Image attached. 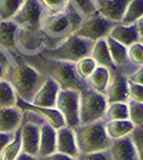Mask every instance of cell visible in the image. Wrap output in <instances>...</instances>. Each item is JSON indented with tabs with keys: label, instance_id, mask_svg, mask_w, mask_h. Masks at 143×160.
Instances as JSON below:
<instances>
[{
	"label": "cell",
	"instance_id": "obj_1",
	"mask_svg": "<svg viewBox=\"0 0 143 160\" xmlns=\"http://www.w3.org/2000/svg\"><path fill=\"white\" fill-rule=\"evenodd\" d=\"M23 59L26 63L32 66L46 78H50L57 82L61 90H75L81 92L90 88L88 80L78 76L75 68V63L51 60L43 57L41 53L30 57H23Z\"/></svg>",
	"mask_w": 143,
	"mask_h": 160
},
{
	"label": "cell",
	"instance_id": "obj_2",
	"mask_svg": "<svg viewBox=\"0 0 143 160\" xmlns=\"http://www.w3.org/2000/svg\"><path fill=\"white\" fill-rule=\"evenodd\" d=\"M84 19L69 6L61 12L43 11L40 22V30L45 48H54L62 41L74 34Z\"/></svg>",
	"mask_w": 143,
	"mask_h": 160
},
{
	"label": "cell",
	"instance_id": "obj_3",
	"mask_svg": "<svg viewBox=\"0 0 143 160\" xmlns=\"http://www.w3.org/2000/svg\"><path fill=\"white\" fill-rule=\"evenodd\" d=\"M4 80L11 84L18 99L31 102L36 92L45 82L46 77L26 63L19 55L16 65L7 74Z\"/></svg>",
	"mask_w": 143,
	"mask_h": 160
},
{
	"label": "cell",
	"instance_id": "obj_4",
	"mask_svg": "<svg viewBox=\"0 0 143 160\" xmlns=\"http://www.w3.org/2000/svg\"><path fill=\"white\" fill-rule=\"evenodd\" d=\"M105 124V121L101 120L75 128L74 133L79 154L103 152L110 148L112 140L106 132Z\"/></svg>",
	"mask_w": 143,
	"mask_h": 160
},
{
	"label": "cell",
	"instance_id": "obj_5",
	"mask_svg": "<svg viewBox=\"0 0 143 160\" xmlns=\"http://www.w3.org/2000/svg\"><path fill=\"white\" fill-rule=\"evenodd\" d=\"M95 42L84 40L75 34L62 41L54 48H44L41 55L51 60L76 63L79 60L91 56Z\"/></svg>",
	"mask_w": 143,
	"mask_h": 160
},
{
	"label": "cell",
	"instance_id": "obj_6",
	"mask_svg": "<svg viewBox=\"0 0 143 160\" xmlns=\"http://www.w3.org/2000/svg\"><path fill=\"white\" fill-rule=\"evenodd\" d=\"M108 107L104 93L96 92L91 88L80 92L79 96V124L87 125L105 118Z\"/></svg>",
	"mask_w": 143,
	"mask_h": 160
},
{
	"label": "cell",
	"instance_id": "obj_7",
	"mask_svg": "<svg viewBox=\"0 0 143 160\" xmlns=\"http://www.w3.org/2000/svg\"><path fill=\"white\" fill-rule=\"evenodd\" d=\"M44 120L30 110H23V122L20 125L22 151L38 157L40 146V127Z\"/></svg>",
	"mask_w": 143,
	"mask_h": 160
},
{
	"label": "cell",
	"instance_id": "obj_8",
	"mask_svg": "<svg viewBox=\"0 0 143 160\" xmlns=\"http://www.w3.org/2000/svg\"><path fill=\"white\" fill-rule=\"evenodd\" d=\"M15 48L23 57L35 56L42 52L45 44L40 27L18 26L15 32Z\"/></svg>",
	"mask_w": 143,
	"mask_h": 160
},
{
	"label": "cell",
	"instance_id": "obj_9",
	"mask_svg": "<svg viewBox=\"0 0 143 160\" xmlns=\"http://www.w3.org/2000/svg\"><path fill=\"white\" fill-rule=\"evenodd\" d=\"M79 96L80 92L75 90H61L58 93L56 109L62 115L66 127L75 129L79 124Z\"/></svg>",
	"mask_w": 143,
	"mask_h": 160
},
{
	"label": "cell",
	"instance_id": "obj_10",
	"mask_svg": "<svg viewBox=\"0 0 143 160\" xmlns=\"http://www.w3.org/2000/svg\"><path fill=\"white\" fill-rule=\"evenodd\" d=\"M115 25L116 22H111L96 13L89 18L84 19L75 31L74 34L91 42H96L98 40L107 38L109 32Z\"/></svg>",
	"mask_w": 143,
	"mask_h": 160
},
{
	"label": "cell",
	"instance_id": "obj_11",
	"mask_svg": "<svg viewBox=\"0 0 143 160\" xmlns=\"http://www.w3.org/2000/svg\"><path fill=\"white\" fill-rule=\"evenodd\" d=\"M105 40L106 43H107L111 59H112L114 65H115L116 69H118V73L128 77L139 68L138 66L134 65L131 63V61L129 60L127 47H125V46H123L122 44H120L118 42H115L110 37L105 38Z\"/></svg>",
	"mask_w": 143,
	"mask_h": 160
},
{
	"label": "cell",
	"instance_id": "obj_12",
	"mask_svg": "<svg viewBox=\"0 0 143 160\" xmlns=\"http://www.w3.org/2000/svg\"><path fill=\"white\" fill-rule=\"evenodd\" d=\"M44 9L38 0H25L14 17L11 19L17 26L40 27Z\"/></svg>",
	"mask_w": 143,
	"mask_h": 160
},
{
	"label": "cell",
	"instance_id": "obj_13",
	"mask_svg": "<svg viewBox=\"0 0 143 160\" xmlns=\"http://www.w3.org/2000/svg\"><path fill=\"white\" fill-rule=\"evenodd\" d=\"M108 105L114 102H127L129 100L128 79L124 75L116 73L111 76L110 83L105 92Z\"/></svg>",
	"mask_w": 143,
	"mask_h": 160
},
{
	"label": "cell",
	"instance_id": "obj_14",
	"mask_svg": "<svg viewBox=\"0 0 143 160\" xmlns=\"http://www.w3.org/2000/svg\"><path fill=\"white\" fill-rule=\"evenodd\" d=\"M97 13L116 24H121L126 8L131 0H95Z\"/></svg>",
	"mask_w": 143,
	"mask_h": 160
},
{
	"label": "cell",
	"instance_id": "obj_15",
	"mask_svg": "<svg viewBox=\"0 0 143 160\" xmlns=\"http://www.w3.org/2000/svg\"><path fill=\"white\" fill-rule=\"evenodd\" d=\"M59 91V84L54 82L53 79L46 78L45 82L41 87V89L36 92L30 104H32L33 106H38V107L54 108Z\"/></svg>",
	"mask_w": 143,
	"mask_h": 160
},
{
	"label": "cell",
	"instance_id": "obj_16",
	"mask_svg": "<svg viewBox=\"0 0 143 160\" xmlns=\"http://www.w3.org/2000/svg\"><path fill=\"white\" fill-rule=\"evenodd\" d=\"M16 106L22 110H30V111H32V112L36 113V114L40 115L46 123H48L49 125L53 126L54 129H60V128L65 126L63 118H62V115L60 114V112L56 108L38 107V106H33L32 104H30V102H25L20 99H17Z\"/></svg>",
	"mask_w": 143,
	"mask_h": 160
},
{
	"label": "cell",
	"instance_id": "obj_17",
	"mask_svg": "<svg viewBox=\"0 0 143 160\" xmlns=\"http://www.w3.org/2000/svg\"><path fill=\"white\" fill-rule=\"evenodd\" d=\"M23 122V110L17 106L0 108V132L14 133Z\"/></svg>",
	"mask_w": 143,
	"mask_h": 160
},
{
	"label": "cell",
	"instance_id": "obj_18",
	"mask_svg": "<svg viewBox=\"0 0 143 160\" xmlns=\"http://www.w3.org/2000/svg\"><path fill=\"white\" fill-rule=\"evenodd\" d=\"M57 152L77 158L79 152L77 148L74 129L66 126L57 129Z\"/></svg>",
	"mask_w": 143,
	"mask_h": 160
},
{
	"label": "cell",
	"instance_id": "obj_19",
	"mask_svg": "<svg viewBox=\"0 0 143 160\" xmlns=\"http://www.w3.org/2000/svg\"><path fill=\"white\" fill-rule=\"evenodd\" d=\"M109 151L112 160H139L130 136L113 140Z\"/></svg>",
	"mask_w": 143,
	"mask_h": 160
},
{
	"label": "cell",
	"instance_id": "obj_20",
	"mask_svg": "<svg viewBox=\"0 0 143 160\" xmlns=\"http://www.w3.org/2000/svg\"><path fill=\"white\" fill-rule=\"evenodd\" d=\"M57 152V129L45 121L41 124L40 127V146L38 155L40 157H45Z\"/></svg>",
	"mask_w": 143,
	"mask_h": 160
},
{
	"label": "cell",
	"instance_id": "obj_21",
	"mask_svg": "<svg viewBox=\"0 0 143 160\" xmlns=\"http://www.w3.org/2000/svg\"><path fill=\"white\" fill-rule=\"evenodd\" d=\"M90 57L95 61L97 66L107 68L110 72L111 76H113V75L118 73V69H116L112 59H111L110 52H109L108 46L105 38L98 40L94 43Z\"/></svg>",
	"mask_w": 143,
	"mask_h": 160
},
{
	"label": "cell",
	"instance_id": "obj_22",
	"mask_svg": "<svg viewBox=\"0 0 143 160\" xmlns=\"http://www.w3.org/2000/svg\"><path fill=\"white\" fill-rule=\"evenodd\" d=\"M108 37H110L115 42L122 44L127 48L140 41V35L138 33L136 25L125 26L122 24H116L109 32Z\"/></svg>",
	"mask_w": 143,
	"mask_h": 160
},
{
	"label": "cell",
	"instance_id": "obj_23",
	"mask_svg": "<svg viewBox=\"0 0 143 160\" xmlns=\"http://www.w3.org/2000/svg\"><path fill=\"white\" fill-rule=\"evenodd\" d=\"M105 128L108 137L113 141L129 136L135 129V126L129 120L109 121V122H106Z\"/></svg>",
	"mask_w": 143,
	"mask_h": 160
},
{
	"label": "cell",
	"instance_id": "obj_24",
	"mask_svg": "<svg viewBox=\"0 0 143 160\" xmlns=\"http://www.w3.org/2000/svg\"><path fill=\"white\" fill-rule=\"evenodd\" d=\"M18 26L13 20H0V46L11 51L15 48V32Z\"/></svg>",
	"mask_w": 143,
	"mask_h": 160
},
{
	"label": "cell",
	"instance_id": "obj_25",
	"mask_svg": "<svg viewBox=\"0 0 143 160\" xmlns=\"http://www.w3.org/2000/svg\"><path fill=\"white\" fill-rule=\"evenodd\" d=\"M111 74L107 68L97 66L93 74L88 78V83L91 89H93L96 92L104 93L105 94L106 90L110 83Z\"/></svg>",
	"mask_w": 143,
	"mask_h": 160
},
{
	"label": "cell",
	"instance_id": "obj_26",
	"mask_svg": "<svg viewBox=\"0 0 143 160\" xmlns=\"http://www.w3.org/2000/svg\"><path fill=\"white\" fill-rule=\"evenodd\" d=\"M69 4L84 20L97 13L95 0H69Z\"/></svg>",
	"mask_w": 143,
	"mask_h": 160
},
{
	"label": "cell",
	"instance_id": "obj_27",
	"mask_svg": "<svg viewBox=\"0 0 143 160\" xmlns=\"http://www.w3.org/2000/svg\"><path fill=\"white\" fill-rule=\"evenodd\" d=\"M18 59L19 53L0 46V77L2 79L6 78L7 74L16 65Z\"/></svg>",
	"mask_w": 143,
	"mask_h": 160
},
{
	"label": "cell",
	"instance_id": "obj_28",
	"mask_svg": "<svg viewBox=\"0 0 143 160\" xmlns=\"http://www.w3.org/2000/svg\"><path fill=\"white\" fill-rule=\"evenodd\" d=\"M143 16V0H131L126 8L121 24L135 25Z\"/></svg>",
	"mask_w": 143,
	"mask_h": 160
},
{
	"label": "cell",
	"instance_id": "obj_29",
	"mask_svg": "<svg viewBox=\"0 0 143 160\" xmlns=\"http://www.w3.org/2000/svg\"><path fill=\"white\" fill-rule=\"evenodd\" d=\"M22 152V139H20V127L13 133L11 141L0 155V160H14Z\"/></svg>",
	"mask_w": 143,
	"mask_h": 160
},
{
	"label": "cell",
	"instance_id": "obj_30",
	"mask_svg": "<svg viewBox=\"0 0 143 160\" xmlns=\"http://www.w3.org/2000/svg\"><path fill=\"white\" fill-rule=\"evenodd\" d=\"M17 96L11 84L4 79L0 80V108L15 107L17 104Z\"/></svg>",
	"mask_w": 143,
	"mask_h": 160
},
{
	"label": "cell",
	"instance_id": "obj_31",
	"mask_svg": "<svg viewBox=\"0 0 143 160\" xmlns=\"http://www.w3.org/2000/svg\"><path fill=\"white\" fill-rule=\"evenodd\" d=\"M105 117L107 118V122L128 120V105L127 102H114V104L108 105Z\"/></svg>",
	"mask_w": 143,
	"mask_h": 160
},
{
	"label": "cell",
	"instance_id": "obj_32",
	"mask_svg": "<svg viewBox=\"0 0 143 160\" xmlns=\"http://www.w3.org/2000/svg\"><path fill=\"white\" fill-rule=\"evenodd\" d=\"M25 0H0V20H11Z\"/></svg>",
	"mask_w": 143,
	"mask_h": 160
},
{
	"label": "cell",
	"instance_id": "obj_33",
	"mask_svg": "<svg viewBox=\"0 0 143 160\" xmlns=\"http://www.w3.org/2000/svg\"><path fill=\"white\" fill-rule=\"evenodd\" d=\"M97 68L95 61L91 57H87L75 63V68L80 78L88 80V78L93 74L95 68Z\"/></svg>",
	"mask_w": 143,
	"mask_h": 160
},
{
	"label": "cell",
	"instance_id": "obj_34",
	"mask_svg": "<svg viewBox=\"0 0 143 160\" xmlns=\"http://www.w3.org/2000/svg\"><path fill=\"white\" fill-rule=\"evenodd\" d=\"M128 120L134 124L135 127L143 126V102L129 99L128 102Z\"/></svg>",
	"mask_w": 143,
	"mask_h": 160
},
{
	"label": "cell",
	"instance_id": "obj_35",
	"mask_svg": "<svg viewBox=\"0 0 143 160\" xmlns=\"http://www.w3.org/2000/svg\"><path fill=\"white\" fill-rule=\"evenodd\" d=\"M127 51H128L129 60L134 65L138 66V68L143 66V45L141 43L137 42L132 44L127 48Z\"/></svg>",
	"mask_w": 143,
	"mask_h": 160
},
{
	"label": "cell",
	"instance_id": "obj_36",
	"mask_svg": "<svg viewBox=\"0 0 143 160\" xmlns=\"http://www.w3.org/2000/svg\"><path fill=\"white\" fill-rule=\"evenodd\" d=\"M45 11L61 12L67 9L69 0H38Z\"/></svg>",
	"mask_w": 143,
	"mask_h": 160
},
{
	"label": "cell",
	"instance_id": "obj_37",
	"mask_svg": "<svg viewBox=\"0 0 143 160\" xmlns=\"http://www.w3.org/2000/svg\"><path fill=\"white\" fill-rule=\"evenodd\" d=\"M129 136H130L132 143L136 148L138 158L139 160H143V126L142 127H135V129Z\"/></svg>",
	"mask_w": 143,
	"mask_h": 160
},
{
	"label": "cell",
	"instance_id": "obj_38",
	"mask_svg": "<svg viewBox=\"0 0 143 160\" xmlns=\"http://www.w3.org/2000/svg\"><path fill=\"white\" fill-rule=\"evenodd\" d=\"M76 160H112L111 158L110 151H103V152H95V153L89 154H79Z\"/></svg>",
	"mask_w": 143,
	"mask_h": 160
},
{
	"label": "cell",
	"instance_id": "obj_39",
	"mask_svg": "<svg viewBox=\"0 0 143 160\" xmlns=\"http://www.w3.org/2000/svg\"><path fill=\"white\" fill-rule=\"evenodd\" d=\"M128 92L129 99L135 100V102H143V86L128 81Z\"/></svg>",
	"mask_w": 143,
	"mask_h": 160
},
{
	"label": "cell",
	"instance_id": "obj_40",
	"mask_svg": "<svg viewBox=\"0 0 143 160\" xmlns=\"http://www.w3.org/2000/svg\"><path fill=\"white\" fill-rule=\"evenodd\" d=\"M128 81L138 83L140 86H143V66H140L135 73H132L130 76L127 77Z\"/></svg>",
	"mask_w": 143,
	"mask_h": 160
},
{
	"label": "cell",
	"instance_id": "obj_41",
	"mask_svg": "<svg viewBox=\"0 0 143 160\" xmlns=\"http://www.w3.org/2000/svg\"><path fill=\"white\" fill-rule=\"evenodd\" d=\"M38 160H76V158H73V157H69V156H67V155L56 152V153L48 155V156L40 157Z\"/></svg>",
	"mask_w": 143,
	"mask_h": 160
},
{
	"label": "cell",
	"instance_id": "obj_42",
	"mask_svg": "<svg viewBox=\"0 0 143 160\" xmlns=\"http://www.w3.org/2000/svg\"><path fill=\"white\" fill-rule=\"evenodd\" d=\"M13 137V133H2L0 132V155H1L2 151L7 146V144L11 141Z\"/></svg>",
	"mask_w": 143,
	"mask_h": 160
},
{
	"label": "cell",
	"instance_id": "obj_43",
	"mask_svg": "<svg viewBox=\"0 0 143 160\" xmlns=\"http://www.w3.org/2000/svg\"><path fill=\"white\" fill-rule=\"evenodd\" d=\"M14 160H38V157L32 156V155H29V154H27V153H25V152L22 151Z\"/></svg>",
	"mask_w": 143,
	"mask_h": 160
},
{
	"label": "cell",
	"instance_id": "obj_44",
	"mask_svg": "<svg viewBox=\"0 0 143 160\" xmlns=\"http://www.w3.org/2000/svg\"><path fill=\"white\" fill-rule=\"evenodd\" d=\"M135 25H136V28L138 30V33H139L140 38H143V16L138 20Z\"/></svg>",
	"mask_w": 143,
	"mask_h": 160
},
{
	"label": "cell",
	"instance_id": "obj_45",
	"mask_svg": "<svg viewBox=\"0 0 143 160\" xmlns=\"http://www.w3.org/2000/svg\"><path fill=\"white\" fill-rule=\"evenodd\" d=\"M139 42L143 45V38H140V41H139Z\"/></svg>",
	"mask_w": 143,
	"mask_h": 160
},
{
	"label": "cell",
	"instance_id": "obj_46",
	"mask_svg": "<svg viewBox=\"0 0 143 160\" xmlns=\"http://www.w3.org/2000/svg\"><path fill=\"white\" fill-rule=\"evenodd\" d=\"M1 79H2V78H1V77H0V80H1Z\"/></svg>",
	"mask_w": 143,
	"mask_h": 160
}]
</instances>
